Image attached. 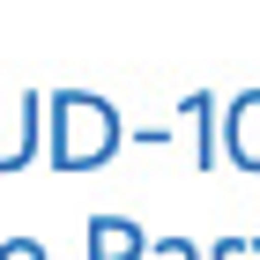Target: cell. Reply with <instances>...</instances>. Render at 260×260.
I'll list each match as a JSON object with an SVG mask.
<instances>
[{
	"instance_id": "cell-1",
	"label": "cell",
	"mask_w": 260,
	"mask_h": 260,
	"mask_svg": "<svg viewBox=\"0 0 260 260\" xmlns=\"http://www.w3.org/2000/svg\"><path fill=\"white\" fill-rule=\"evenodd\" d=\"M45 119H52L45 149L60 171H97L104 156H119V112L89 89H45Z\"/></svg>"
},
{
	"instance_id": "cell-4",
	"label": "cell",
	"mask_w": 260,
	"mask_h": 260,
	"mask_svg": "<svg viewBox=\"0 0 260 260\" xmlns=\"http://www.w3.org/2000/svg\"><path fill=\"white\" fill-rule=\"evenodd\" d=\"M216 119H223V104L201 89V97H186V126H193V164L201 171H216L223 164V134H216Z\"/></svg>"
},
{
	"instance_id": "cell-7",
	"label": "cell",
	"mask_w": 260,
	"mask_h": 260,
	"mask_svg": "<svg viewBox=\"0 0 260 260\" xmlns=\"http://www.w3.org/2000/svg\"><path fill=\"white\" fill-rule=\"evenodd\" d=\"M238 253H245V238H238V231H231V238H223V245H216V253H208V260H238Z\"/></svg>"
},
{
	"instance_id": "cell-3",
	"label": "cell",
	"mask_w": 260,
	"mask_h": 260,
	"mask_svg": "<svg viewBox=\"0 0 260 260\" xmlns=\"http://www.w3.org/2000/svg\"><path fill=\"white\" fill-rule=\"evenodd\" d=\"M89 260H149V231L134 216H89Z\"/></svg>"
},
{
	"instance_id": "cell-2",
	"label": "cell",
	"mask_w": 260,
	"mask_h": 260,
	"mask_svg": "<svg viewBox=\"0 0 260 260\" xmlns=\"http://www.w3.org/2000/svg\"><path fill=\"white\" fill-rule=\"evenodd\" d=\"M223 156L238 171H260V89H238L223 104Z\"/></svg>"
},
{
	"instance_id": "cell-8",
	"label": "cell",
	"mask_w": 260,
	"mask_h": 260,
	"mask_svg": "<svg viewBox=\"0 0 260 260\" xmlns=\"http://www.w3.org/2000/svg\"><path fill=\"white\" fill-rule=\"evenodd\" d=\"M245 253H253V260H260V231H253V238H245Z\"/></svg>"
},
{
	"instance_id": "cell-5",
	"label": "cell",
	"mask_w": 260,
	"mask_h": 260,
	"mask_svg": "<svg viewBox=\"0 0 260 260\" xmlns=\"http://www.w3.org/2000/svg\"><path fill=\"white\" fill-rule=\"evenodd\" d=\"M149 260H208V253H201L193 238H156V245H149Z\"/></svg>"
},
{
	"instance_id": "cell-6",
	"label": "cell",
	"mask_w": 260,
	"mask_h": 260,
	"mask_svg": "<svg viewBox=\"0 0 260 260\" xmlns=\"http://www.w3.org/2000/svg\"><path fill=\"white\" fill-rule=\"evenodd\" d=\"M0 260H45V245H38V238H8V245H0Z\"/></svg>"
}]
</instances>
